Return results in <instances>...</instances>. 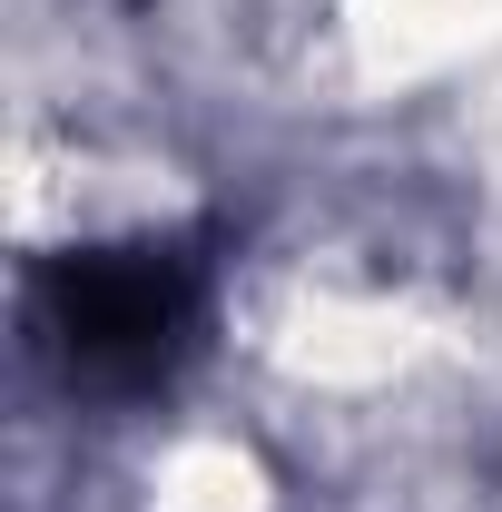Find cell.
Here are the masks:
<instances>
[{
    "label": "cell",
    "instance_id": "6da1fadb",
    "mask_svg": "<svg viewBox=\"0 0 502 512\" xmlns=\"http://www.w3.org/2000/svg\"><path fill=\"white\" fill-rule=\"evenodd\" d=\"M40 306L60 335L69 375L89 384H158L197 335L207 306V266L178 237H138V247H69L40 266Z\"/></svg>",
    "mask_w": 502,
    "mask_h": 512
}]
</instances>
